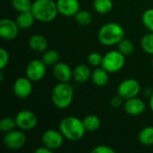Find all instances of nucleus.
I'll return each instance as SVG.
<instances>
[{
  "label": "nucleus",
  "instance_id": "15",
  "mask_svg": "<svg viewBox=\"0 0 153 153\" xmlns=\"http://www.w3.org/2000/svg\"><path fill=\"white\" fill-rule=\"evenodd\" d=\"M53 74L59 82H70L73 79L72 68L64 62H57L53 65Z\"/></svg>",
  "mask_w": 153,
  "mask_h": 153
},
{
  "label": "nucleus",
  "instance_id": "6",
  "mask_svg": "<svg viewBox=\"0 0 153 153\" xmlns=\"http://www.w3.org/2000/svg\"><path fill=\"white\" fill-rule=\"evenodd\" d=\"M27 141L25 134L22 132V130H13L8 133L4 134V136L3 138V143L4 146L12 151H17L25 145Z\"/></svg>",
  "mask_w": 153,
  "mask_h": 153
},
{
  "label": "nucleus",
  "instance_id": "3",
  "mask_svg": "<svg viewBox=\"0 0 153 153\" xmlns=\"http://www.w3.org/2000/svg\"><path fill=\"white\" fill-rule=\"evenodd\" d=\"M30 11L36 21L40 22H50L59 13L56 2L54 0H35L32 2Z\"/></svg>",
  "mask_w": 153,
  "mask_h": 153
},
{
  "label": "nucleus",
  "instance_id": "27",
  "mask_svg": "<svg viewBox=\"0 0 153 153\" xmlns=\"http://www.w3.org/2000/svg\"><path fill=\"white\" fill-rule=\"evenodd\" d=\"M117 49L126 56L131 55L134 50V43L128 39H123L118 44H117Z\"/></svg>",
  "mask_w": 153,
  "mask_h": 153
},
{
  "label": "nucleus",
  "instance_id": "17",
  "mask_svg": "<svg viewBox=\"0 0 153 153\" xmlns=\"http://www.w3.org/2000/svg\"><path fill=\"white\" fill-rule=\"evenodd\" d=\"M48 40L46 37L40 34H34L29 39V47L37 53H43L48 48Z\"/></svg>",
  "mask_w": 153,
  "mask_h": 153
},
{
  "label": "nucleus",
  "instance_id": "26",
  "mask_svg": "<svg viewBox=\"0 0 153 153\" xmlns=\"http://www.w3.org/2000/svg\"><path fill=\"white\" fill-rule=\"evenodd\" d=\"M11 4L13 9L18 13L30 11L32 6L31 0H11Z\"/></svg>",
  "mask_w": 153,
  "mask_h": 153
},
{
  "label": "nucleus",
  "instance_id": "35",
  "mask_svg": "<svg viewBox=\"0 0 153 153\" xmlns=\"http://www.w3.org/2000/svg\"><path fill=\"white\" fill-rule=\"evenodd\" d=\"M149 105H150V108H151L152 112L153 113V92L152 93V95L150 96V101H149Z\"/></svg>",
  "mask_w": 153,
  "mask_h": 153
},
{
  "label": "nucleus",
  "instance_id": "23",
  "mask_svg": "<svg viewBox=\"0 0 153 153\" xmlns=\"http://www.w3.org/2000/svg\"><path fill=\"white\" fill-rule=\"evenodd\" d=\"M41 60L46 65H55L57 62H59V53L56 49H47L43 52Z\"/></svg>",
  "mask_w": 153,
  "mask_h": 153
},
{
  "label": "nucleus",
  "instance_id": "9",
  "mask_svg": "<svg viewBox=\"0 0 153 153\" xmlns=\"http://www.w3.org/2000/svg\"><path fill=\"white\" fill-rule=\"evenodd\" d=\"M64 135L60 132V130L56 129H48L46 130L41 137L42 144L52 152L60 149L64 143Z\"/></svg>",
  "mask_w": 153,
  "mask_h": 153
},
{
  "label": "nucleus",
  "instance_id": "31",
  "mask_svg": "<svg viewBox=\"0 0 153 153\" xmlns=\"http://www.w3.org/2000/svg\"><path fill=\"white\" fill-rule=\"evenodd\" d=\"M9 53L4 48H0V69L3 70L9 63Z\"/></svg>",
  "mask_w": 153,
  "mask_h": 153
},
{
  "label": "nucleus",
  "instance_id": "4",
  "mask_svg": "<svg viewBox=\"0 0 153 153\" xmlns=\"http://www.w3.org/2000/svg\"><path fill=\"white\" fill-rule=\"evenodd\" d=\"M74 91L70 82H58L52 90L51 100L59 109L67 108L73 103Z\"/></svg>",
  "mask_w": 153,
  "mask_h": 153
},
{
  "label": "nucleus",
  "instance_id": "34",
  "mask_svg": "<svg viewBox=\"0 0 153 153\" xmlns=\"http://www.w3.org/2000/svg\"><path fill=\"white\" fill-rule=\"evenodd\" d=\"M35 153H52V151L50 149H48V147L46 146H40L39 148H37L35 151H34Z\"/></svg>",
  "mask_w": 153,
  "mask_h": 153
},
{
  "label": "nucleus",
  "instance_id": "24",
  "mask_svg": "<svg viewBox=\"0 0 153 153\" xmlns=\"http://www.w3.org/2000/svg\"><path fill=\"white\" fill-rule=\"evenodd\" d=\"M74 17L76 23L80 26H88L92 22V15L90 12L85 10H80Z\"/></svg>",
  "mask_w": 153,
  "mask_h": 153
},
{
  "label": "nucleus",
  "instance_id": "19",
  "mask_svg": "<svg viewBox=\"0 0 153 153\" xmlns=\"http://www.w3.org/2000/svg\"><path fill=\"white\" fill-rule=\"evenodd\" d=\"M35 21H36V19H35L33 13H31V11L19 13V14L17 15L16 20H15L19 28L22 30L30 29V27H32Z\"/></svg>",
  "mask_w": 153,
  "mask_h": 153
},
{
  "label": "nucleus",
  "instance_id": "14",
  "mask_svg": "<svg viewBox=\"0 0 153 153\" xmlns=\"http://www.w3.org/2000/svg\"><path fill=\"white\" fill-rule=\"evenodd\" d=\"M58 13L65 17L74 16L80 11L79 0H57Z\"/></svg>",
  "mask_w": 153,
  "mask_h": 153
},
{
  "label": "nucleus",
  "instance_id": "28",
  "mask_svg": "<svg viewBox=\"0 0 153 153\" xmlns=\"http://www.w3.org/2000/svg\"><path fill=\"white\" fill-rule=\"evenodd\" d=\"M17 127L15 118L11 117H5L1 119L0 121V130L3 133H8L10 131H13Z\"/></svg>",
  "mask_w": 153,
  "mask_h": 153
},
{
  "label": "nucleus",
  "instance_id": "36",
  "mask_svg": "<svg viewBox=\"0 0 153 153\" xmlns=\"http://www.w3.org/2000/svg\"><path fill=\"white\" fill-rule=\"evenodd\" d=\"M152 66H153V57H152Z\"/></svg>",
  "mask_w": 153,
  "mask_h": 153
},
{
  "label": "nucleus",
  "instance_id": "11",
  "mask_svg": "<svg viewBox=\"0 0 153 153\" xmlns=\"http://www.w3.org/2000/svg\"><path fill=\"white\" fill-rule=\"evenodd\" d=\"M19 26L15 21L9 18H3L0 21V36L3 39L11 41L16 39L19 33Z\"/></svg>",
  "mask_w": 153,
  "mask_h": 153
},
{
  "label": "nucleus",
  "instance_id": "16",
  "mask_svg": "<svg viewBox=\"0 0 153 153\" xmlns=\"http://www.w3.org/2000/svg\"><path fill=\"white\" fill-rule=\"evenodd\" d=\"M92 71L84 64L77 65L73 69V79L78 83H84L91 77Z\"/></svg>",
  "mask_w": 153,
  "mask_h": 153
},
{
  "label": "nucleus",
  "instance_id": "21",
  "mask_svg": "<svg viewBox=\"0 0 153 153\" xmlns=\"http://www.w3.org/2000/svg\"><path fill=\"white\" fill-rule=\"evenodd\" d=\"M92 6L98 13L106 14L112 11L114 3L112 0H94Z\"/></svg>",
  "mask_w": 153,
  "mask_h": 153
},
{
  "label": "nucleus",
  "instance_id": "5",
  "mask_svg": "<svg viewBox=\"0 0 153 153\" xmlns=\"http://www.w3.org/2000/svg\"><path fill=\"white\" fill-rule=\"evenodd\" d=\"M126 64V56L118 49L110 50L103 56L101 66L109 74L117 73L123 69Z\"/></svg>",
  "mask_w": 153,
  "mask_h": 153
},
{
  "label": "nucleus",
  "instance_id": "33",
  "mask_svg": "<svg viewBox=\"0 0 153 153\" xmlns=\"http://www.w3.org/2000/svg\"><path fill=\"white\" fill-rule=\"evenodd\" d=\"M124 103H125V100L119 94H117L116 96H114L110 100V105L114 108H118L124 106Z\"/></svg>",
  "mask_w": 153,
  "mask_h": 153
},
{
  "label": "nucleus",
  "instance_id": "12",
  "mask_svg": "<svg viewBox=\"0 0 153 153\" xmlns=\"http://www.w3.org/2000/svg\"><path fill=\"white\" fill-rule=\"evenodd\" d=\"M13 91L14 95L19 99H26L32 92V82L26 76L19 77L15 80Z\"/></svg>",
  "mask_w": 153,
  "mask_h": 153
},
{
  "label": "nucleus",
  "instance_id": "25",
  "mask_svg": "<svg viewBox=\"0 0 153 153\" xmlns=\"http://www.w3.org/2000/svg\"><path fill=\"white\" fill-rule=\"evenodd\" d=\"M141 47L145 53L153 56V32L150 31L143 36L141 39Z\"/></svg>",
  "mask_w": 153,
  "mask_h": 153
},
{
  "label": "nucleus",
  "instance_id": "7",
  "mask_svg": "<svg viewBox=\"0 0 153 153\" xmlns=\"http://www.w3.org/2000/svg\"><path fill=\"white\" fill-rule=\"evenodd\" d=\"M14 118L17 127L22 131H30L38 126V117L31 110H21L16 114Z\"/></svg>",
  "mask_w": 153,
  "mask_h": 153
},
{
  "label": "nucleus",
  "instance_id": "30",
  "mask_svg": "<svg viewBox=\"0 0 153 153\" xmlns=\"http://www.w3.org/2000/svg\"><path fill=\"white\" fill-rule=\"evenodd\" d=\"M88 63L92 67H99L101 66L102 60H103V56H101L99 52H91L89 54L87 57Z\"/></svg>",
  "mask_w": 153,
  "mask_h": 153
},
{
  "label": "nucleus",
  "instance_id": "20",
  "mask_svg": "<svg viewBox=\"0 0 153 153\" xmlns=\"http://www.w3.org/2000/svg\"><path fill=\"white\" fill-rule=\"evenodd\" d=\"M82 122L86 129V132H89V133H93L99 130V128L100 127V124H101L100 117L93 114L86 116L82 119Z\"/></svg>",
  "mask_w": 153,
  "mask_h": 153
},
{
  "label": "nucleus",
  "instance_id": "1",
  "mask_svg": "<svg viewBox=\"0 0 153 153\" xmlns=\"http://www.w3.org/2000/svg\"><path fill=\"white\" fill-rule=\"evenodd\" d=\"M59 130L65 139L70 142H78L84 136L86 129L82 120L74 116L64 117L59 124Z\"/></svg>",
  "mask_w": 153,
  "mask_h": 153
},
{
  "label": "nucleus",
  "instance_id": "2",
  "mask_svg": "<svg viewBox=\"0 0 153 153\" xmlns=\"http://www.w3.org/2000/svg\"><path fill=\"white\" fill-rule=\"evenodd\" d=\"M124 38V28L122 25L115 22L103 24L98 31V40L103 46L117 45Z\"/></svg>",
  "mask_w": 153,
  "mask_h": 153
},
{
  "label": "nucleus",
  "instance_id": "22",
  "mask_svg": "<svg viewBox=\"0 0 153 153\" xmlns=\"http://www.w3.org/2000/svg\"><path fill=\"white\" fill-rule=\"evenodd\" d=\"M138 139L143 146L153 145V126H146L142 129L139 133Z\"/></svg>",
  "mask_w": 153,
  "mask_h": 153
},
{
  "label": "nucleus",
  "instance_id": "13",
  "mask_svg": "<svg viewBox=\"0 0 153 153\" xmlns=\"http://www.w3.org/2000/svg\"><path fill=\"white\" fill-rule=\"evenodd\" d=\"M124 109L127 115L131 117H136L142 115L145 111L146 104L142 99L138 97H134L125 100Z\"/></svg>",
  "mask_w": 153,
  "mask_h": 153
},
{
  "label": "nucleus",
  "instance_id": "18",
  "mask_svg": "<svg viewBox=\"0 0 153 153\" xmlns=\"http://www.w3.org/2000/svg\"><path fill=\"white\" fill-rule=\"evenodd\" d=\"M108 72L105 70L102 66L100 67H95V69L91 73V81L92 82L98 86V87H103L105 86L109 80Z\"/></svg>",
  "mask_w": 153,
  "mask_h": 153
},
{
  "label": "nucleus",
  "instance_id": "8",
  "mask_svg": "<svg viewBox=\"0 0 153 153\" xmlns=\"http://www.w3.org/2000/svg\"><path fill=\"white\" fill-rule=\"evenodd\" d=\"M141 91V85L136 79L128 78L122 81L117 87V94H119L125 100L137 97Z\"/></svg>",
  "mask_w": 153,
  "mask_h": 153
},
{
  "label": "nucleus",
  "instance_id": "10",
  "mask_svg": "<svg viewBox=\"0 0 153 153\" xmlns=\"http://www.w3.org/2000/svg\"><path fill=\"white\" fill-rule=\"evenodd\" d=\"M47 65L42 60L33 59L28 63L25 68V76L31 82H39L42 80L47 72Z\"/></svg>",
  "mask_w": 153,
  "mask_h": 153
},
{
  "label": "nucleus",
  "instance_id": "32",
  "mask_svg": "<svg viewBox=\"0 0 153 153\" xmlns=\"http://www.w3.org/2000/svg\"><path fill=\"white\" fill-rule=\"evenodd\" d=\"M91 152L93 153H115L116 151L111 148L110 146L108 145H98L96 147H94L91 150Z\"/></svg>",
  "mask_w": 153,
  "mask_h": 153
},
{
  "label": "nucleus",
  "instance_id": "29",
  "mask_svg": "<svg viewBox=\"0 0 153 153\" xmlns=\"http://www.w3.org/2000/svg\"><path fill=\"white\" fill-rule=\"evenodd\" d=\"M142 22L149 31L153 32V8H149L143 12Z\"/></svg>",
  "mask_w": 153,
  "mask_h": 153
}]
</instances>
